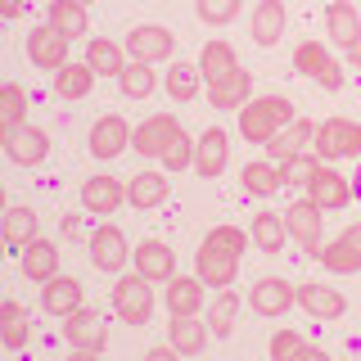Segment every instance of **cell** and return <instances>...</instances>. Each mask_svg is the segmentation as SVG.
I'll list each match as a JSON object with an SVG mask.
<instances>
[{
  "label": "cell",
  "mask_w": 361,
  "mask_h": 361,
  "mask_svg": "<svg viewBox=\"0 0 361 361\" xmlns=\"http://www.w3.org/2000/svg\"><path fill=\"white\" fill-rule=\"evenodd\" d=\"M298 118L293 113V104L285 95H262V99H248V104L240 109V135L248 145H267L276 131H285L289 122Z\"/></svg>",
  "instance_id": "obj_1"
},
{
  "label": "cell",
  "mask_w": 361,
  "mask_h": 361,
  "mask_svg": "<svg viewBox=\"0 0 361 361\" xmlns=\"http://www.w3.org/2000/svg\"><path fill=\"white\" fill-rule=\"evenodd\" d=\"M312 140H316V158H361V122L325 118L312 131Z\"/></svg>",
  "instance_id": "obj_2"
},
{
  "label": "cell",
  "mask_w": 361,
  "mask_h": 361,
  "mask_svg": "<svg viewBox=\"0 0 361 361\" xmlns=\"http://www.w3.org/2000/svg\"><path fill=\"white\" fill-rule=\"evenodd\" d=\"M113 312L127 325H145L154 316V289L140 271H135V276H122L118 285H113Z\"/></svg>",
  "instance_id": "obj_3"
},
{
  "label": "cell",
  "mask_w": 361,
  "mask_h": 361,
  "mask_svg": "<svg viewBox=\"0 0 361 361\" xmlns=\"http://www.w3.org/2000/svg\"><path fill=\"white\" fill-rule=\"evenodd\" d=\"M312 257L325 271H334V276H353V271H361V221H353L334 244H321Z\"/></svg>",
  "instance_id": "obj_4"
},
{
  "label": "cell",
  "mask_w": 361,
  "mask_h": 361,
  "mask_svg": "<svg viewBox=\"0 0 361 361\" xmlns=\"http://www.w3.org/2000/svg\"><path fill=\"white\" fill-rule=\"evenodd\" d=\"M293 68H298L302 77H312V82H321L325 90L343 86V68L330 59V50H325L321 41H302L298 50H293Z\"/></svg>",
  "instance_id": "obj_5"
},
{
  "label": "cell",
  "mask_w": 361,
  "mask_h": 361,
  "mask_svg": "<svg viewBox=\"0 0 361 361\" xmlns=\"http://www.w3.org/2000/svg\"><path fill=\"white\" fill-rule=\"evenodd\" d=\"M180 135V122L172 113H154V118H145L140 127L131 131V149L140 158H163V149Z\"/></svg>",
  "instance_id": "obj_6"
},
{
  "label": "cell",
  "mask_w": 361,
  "mask_h": 361,
  "mask_svg": "<svg viewBox=\"0 0 361 361\" xmlns=\"http://www.w3.org/2000/svg\"><path fill=\"white\" fill-rule=\"evenodd\" d=\"M172 50H176V37H172L167 27H158V23L131 27V37H127V54H131V63H158V59H167Z\"/></svg>",
  "instance_id": "obj_7"
},
{
  "label": "cell",
  "mask_w": 361,
  "mask_h": 361,
  "mask_svg": "<svg viewBox=\"0 0 361 361\" xmlns=\"http://www.w3.org/2000/svg\"><path fill=\"white\" fill-rule=\"evenodd\" d=\"M63 334H68V343L73 348H82V353H104V343H109V325H104V316L99 312H73L63 321Z\"/></svg>",
  "instance_id": "obj_8"
},
{
  "label": "cell",
  "mask_w": 361,
  "mask_h": 361,
  "mask_svg": "<svg viewBox=\"0 0 361 361\" xmlns=\"http://www.w3.org/2000/svg\"><path fill=\"white\" fill-rule=\"evenodd\" d=\"M27 59L37 63V68H50V73H59V68L68 63V37L59 27H32L27 32Z\"/></svg>",
  "instance_id": "obj_9"
},
{
  "label": "cell",
  "mask_w": 361,
  "mask_h": 361,
  "mask_svg": "<svg viewBox=\"0 0 361 361\" xmlns=\"http://www.w3.org/2000/svg\"><path fill=\"white\" fill-rule=\"evenodd\" d=\"M226 163H231V140H226L221 127H208L195 145V172L203 180H217L226 172Z\"/></svg>",
  "instance_id": "obj_10"
},
{
  "label": "cell",
  "mask_w": 361,
  "mask_h": 361,
  "mask_svg": "<svg viewBox=\"0 0 361 361\" xmlns=\"http://www.w3.org/2000/svg\"><path fill=\"white\" fill-rule=\"evenodd\" d=\"M307 199L321 212H338V208H348V199H353V180L338 176L334 167H321V172L312 176V185H307Z\"/></svg>",
  "instance_id": "obj_11"
},
{
  "label": "cell",
  "mask_w": 361,
  "mask_h": 361,
  "mask_svg": "<svg viewBox=\"0 0 361 361\" xmlns=\"http://www.w3.org/2000/svg\"><path fill=\"white\" fill-rule=\"evenodd\" d=\"M5 154L18 167H37L50 154V135L37 131V127H14V131H5Z\"/></svg>",
  "instance_id": "obj_12"
},
{
  "label": "cell",
  "mask_w": 361,
  "mask_h": 361,
  "mask_svg": "<svg viewBox=\"0 0 361 361\" xmlns=\"http://www.w3.org/2000/svg\"><path fill=\"white\" fill-rule=\"evenodd\" d=\"M122 149H131V127L122 113H109L90 127V154L95 158H118Z\"/></svg>",
  "instance_id": "obj_13"
},
{
  "label": "cell",
  "mask_w": 361,
  "mask_h": 361,
  "mask_svg": "<svg viewBox=\"0 0 361 361\" xmlns=\"http://www.w3.org/2000/svg\"><path fill=\"white\" fill-rule=\"evenodd\" d=\"M122 199H127V185L113 176H86L82 180V208L95 212V217H113Z\"/></svg>",
  "instance_id": "obj_14"
},
{
  "label": "cell",
  "mask_w": 361,
  "mask_h": 361,
  "mask_svg": "<svg viewBox=\"0 0 361 361\" xmlns=\"http://www.w3.org/2000/svg\"><path fill=\"white\" fill-rule=\"evenodd\" d=\"M285 226H289V235H293V240H298L302 248H307V253H316V248H321V226H325V217H321V208H316L312 199L289 203Z\"/></svg>",
  "instance_id": "obj_15"
},
{
  "label": "cell",
  "mask_w": 361,
  "mask_h": 361,
  "mask_svg": "<svg viewBox=\"0 0 361 361\" xmlns=\"http://www.w3.org/2000/svg\"><path fill=\"white\" fill-rule=\"evenodd\" d=\"M248 302H253V312L257 316H285L293 302V289H289V280H280V276H267V280H257L253 293H248Z\"/></svg>",
  "instance_id": "obj_16"
},
{
  "label": "cell",
  "mask_w": 361,
  "mask_h": 361,
  "mask_svg": "<svg viewBox=\"0 0 361 361\" xmlns=\"http://www.w3.org/2000/svg\"><path fill=\"white\" fill-rule=\"evenodd\" d=\"M127 240H122L118 226H99L95 235H90V262H95L99 271H122L127 267Z\"/></svg>",
  "instance_id": "obj_17"
},
{
  "label": "cell",
  "mask_w": 361,
  "mask_h": 361,
  "mask_svg": "<svg viewBox=\"0 0 361 361\" xmlns=\"http://www.w3.org/2000/svg\"><path fill=\"white\" fill-rule=\"evenodd\" d=\"M325 37H330L338 50H353L361 41V14L348 5V0H334V5L325 9Z\"/></svg>",
  "instance_id": "obj_18"
},
{
  "label": "cell",
  "mask_w": 361,
  "mask_h": 361,
  "mask_svg": "<svg viewBox=\"0 0 361 361\" xmlns=\"http://www.w3.org/2000/svg\"><path fill=\"white\" fill-rule=\"evenodd\" d=\"M131 257H135V271H140L149 285H154V280H172L176 276V253L163 240H145Z\"/></svg>",
  "instance_id": "obj_19"
},
{
  "label": "cell",
  "mask_w": 361,
  "mask_h": 361,
  "mask_svg": "<svg viewBox=\"0 0 361 361\" xmlns=\"http://www.w3.org/2000/svg\"><path fill=\"white\" fill-rule=\"evenodd\" d=\"M41 307L50 312V316H73V312H82V285H77L73 276H54V280H45V289H41Z\"/></svg>",
  "instance_id": "obj_20"
},
{
  "label": "cell",
  "mask_w": 361,
  "mask_h": 361,
  "mask_svg": "<svg viewBox=\"0 0 361 361\" xmlns=\"http://www.w3.org/2000/svg\"><path fill=\"white\" fill-rule=\"evenodd\" d=\"M203 280L199 276H172L167 280V289H163V302H167V312L172 316H195L203 307Z\"/></svg>",
  "instance_id": "obj_21"
},
{
  "label": "cell",
  "mask_w": 361,
  "mask_h": 361,
  "mask_svg": "<svg viewBox=\"0 0 361 361\" xmlns=\"http://www.w3.org/2000/svg\"><path fill=\"white\" fill-rule=\"evenodd\" d=\"M293 298H298V307H307L316 321H338L343 316V293L338 289H330V285H298L293 289Z\"/></svg>",
  "instance_id": "obj_22"
},
{
  "label": "cell",
  "mask_w": 361,
  "mask_h": 361,
  "mask_svg": "<svg viewBox=\"0 0 361 361\" xmlns=\"http://www.w3.org/2000/svg\"><path fill=\"white\" fill-rule=\"evenodd\" d=\"M235 271H240V257L217 253V248L199 244V280L208 289H231L235 285Z\"/></svg>",
  "instance_id": "obj_23"
},
{
  "label": "cell",
  "mask_w": 361,
  "mask_h": 361,
  "mask_svg": "<svg viewBox=\"0 0 361 361\" xmlns=\"http://www.w3.org/2000/svg\"><path fill=\"white\" fill-rule=\"evenodd\" d=\"M167 195H172V180H167L163 172H140L127 180V203L131 208H158V203H167Z\"/></svg>",
  "instance_id": "obj_24"
},
{
  "label": "cell",
  "mask_w": 361,
  "mask_h": 361,
  "mask_svg": "<svg viewBox=\"0 0 361 361\" xmlns=\"http://www.w3.org/2000/svg\"><path fill=\"white\" fill-rule=\"evenodd\" d=\"M199 73H203V82H208V86H217V82H226V77L240 73L231 41H221V37H217V41L203 45V54H199Z\"/></svg>",
  "instance_id": "obj_25"
},
{
  "label": "cell",
  "mask_w": 361,
  "mask_h": 361,
  "mask_svg": "<svg viewBox=\"0 0 361 361\" xmlns=\"http://www.w3.org/2000/svg\"><path fill=\"white\" fill-rule=\"evenodd\" d=\"M285 0H257V9H253V41L257 45H276L280 37H285Z\"/></svg>",
  "instance_id": "obj_26"
},
{
  "label": "cell",
  "mask_w": 361,
  "mask_h": 361,
  "mask_svg": "<svg viewBox=\"0 0 361 361\" xmlns=\"http://www.w3.org/2000/svg\"><path fill=\"white\" fill-rule=\"evenodd\" d=\"M312 131H316V122H307V118H293L285 131H276L267 140V154L276 158V163H289L293 154H302V145L312 140Z\"/></svg>",
  "instance_id": "obj_27"
},
{
  "label": "cell",
  "mask_w": 361,
  "mask_h": 361,
  "mask_svg": "<svg viewBox=\"0 0 361 361\" xmlns=\"http://www.w3.org/2000/svg\"><path fill=\"white\" fill-rule=\"evenodd\" d=\"M167 343H172L180 357H195V353L208 348V325L195 321V316H172V325H167Z\"/></svg>",
  "instance_id": "obj_28"
},
{
  "label": "cell",
  "mask_w": 361,
  "mask_h": 361,
  "mask_svg": "<svg viewBox=\"0 0 361 361\" xmlns=\"http://www.w3.org/2000/svg\"><path fill=\"white\" fill-rule=\"evenodd\" d=\"M23 276L27 280H54L59 276V248H54L50 240H32L27 248H23Z\"/></svg>",
  "instance_id": "obj_29"
},
{
  "label": "cell",
  "mask_w": 361,
  "mask_h": 361,
  "mask_svg": "<svg viewBox=\"0 0 361 361\" xmlns=\"http://www.w3.org/2000/svg\"><path fill=\"white\" fill-rule=\"evenodd\" d=\"M86 63L95 68V77H122V73H127V45H113L104 37H90Z\"/></svg>",
  "instance_id": "obj_30"
},
{
  "label": "cell",
  "mask_w": 361,
  "mask_h": 361,
  "mask_svg": "<svg viewBox=\"0 0 361 361\" xmlns=\"http://www.w3.org/2000/svg\"><path fill=\"white\" fill-rule=\"evenodd\" d=\"M90 86H95V68L90 63H63L54 73V95L59 99H86Z\"/></svg>",
  "instance_id": "obj_31"
},
{
  "label": "cell",
  "mask_w": 361,
  "mask_h": 361,
  "mask_svg": "<svg viewBox=\"0 0 361 361\" xmlns=\"http://www.w3.org/2000/svg\"><path fill=\"white\" fill-rule=\"evenodd\" d=\"M248 95H253V77H248L244 68H240L235 77H226V82L208 86V104H212V109H244Z\"/></svg>",
  "instance_id": "obj_32"
},
{
  "label": "cell",
  "mask_w": 361,
  "mask_h": 361,
  "mask_svg": "<svg viewBox=\"0 0 361 361\" xmlns=\"http://www.w3.org/2000/svg\"><path fill=\"white\" fill-rule=\"evenodd\" d=\"M32 240H41V221H37V212L32 208H9L5 212V244L9 248H27Z\"/></svg>",
  "instance_id": "obj_33"
},
{
  "label": "cell",
  "mask_w": 361,
  "mask_h": 361,
  "mask_svg": "<svg viewBox=\"0 0 361 361\" xmlns=\"http://www.w3.org/2000/svg\"><path fill=\"white\" fill-rule=\"evenodd\" d=\"M289 240V226H285V212H257L253 217V244L262 253H280Z\"/></svg>",
  "instance_id": "obj_34"
},
{
  "label": "cell",
  "mask_w": 361,
  "mask_h": 361,
  "mask_svg": "<svg viewBox=\"0 0 361 361\" xmlns=\"http://www.w3.org/2000/svg\"><path fill=\"white\" fill-rule=\"evenodd\" d=\"M50 27H59L63 37H86V5L82 0H50Z\"/></svg>",
  "instance_id": "obj_35"
},
{
  "label": "cell",
  "mask_w": 361,
  "mask_h": 361,
  "mask_svg": "<svg viewBox=\"0 0 361 361\" xmlns=\"http://www.w3.org/2000/svg\"><path fill=\"white\" fill-rule=\"evenodd\" d=\"M199 77H203V73H199L195 63H185V59L172 63V73H167V95H172L176 104L195 99V95H199Z\"/></svg>",
  "instance_id": "obj_36"
},
{
  "label": "cell",
  "mask_w": 361,
  "mask_h": 361,
  "mask_svg": "<svg viewBox=\"0 0 361 361\" xmlns=\"http://www.w3.org/2000/svg\"><path fill=\"white\" fill-rule=\"evenodd\" d=\"M244 190H248V195H257V199L276 195V190H280V167H271V163H248V167H244Z\"/></svg>",
  "instance_id": "obj_37"
},
{
  "label": "cell",
  "mask_w": 361,
  "mask_h": 361,
  "mask_svg": "<svg viewBox=\"0 0 361 361\" xmlns=\"http://www.w3.org/2000/svg\"><path fill=\"white\" fill-rule=\"evenodd\" d=\"M235 312H240V293H231V289H221V298L212 302V312H208V330L226 338L235 330Z\"/></svg>",
  "instance_id": "obj_38"
},
{
  "label": "cell",
  "mask_w": 361,
  "mask_h": 361,
  "mask_svg": "<svg viewBox=\"0 0 361 361\" xmlns=\"http://www.w3.org/2000/svg\"><path fill=\"white\" fill-rule=\"evenodd\" d=\"M118 82H122V95H131V99H149V95H154V86H158V77H154V68H149V63H127V73H122Z\"/></svg>",
  "instance_id": "obj_39"
},
{
  "label": "cell",
  "mask_w": 361,
  "mask_h": 361,
  "mask_svg": "<svg viewBox=\"0 0 361 361\" xmlns=\"http://www.w3.org/2000/svg\"><path fill=\"white\" fill-rule=\"evenodd\" d=\"M316 172H321L316 154H293L289 163H280V185H312Z\"/></svg>",
  "instance_id": "obj_40"
},
{
  "label": "cell",
  "mask_w": 361,
  "mask_h": 361,
  "mask_svg": "<svg viewBox=\"0 0 361 361\" xmlns=\"http://www.w3.org/2000/svg\"><path fill=\"white\" fill-rule=\"evenodd\" d=\"M0 113H5V131L23 127V113H27V90H23L18 82H9L5 90H0Z\"/></svg>",
  "instance_id": "obj_41"
},
{
  "label": "cell",
  "mask_w": 361,
  "mask_h": 361,
  "mask_svg": "<svg viewBox=\"0 0 361 361\" xmlns=\"http://www.w3.org/2000/svg\"><path fill=\"white\" fill-rule=\"evenodd\" d=\"M203 244H208V248H217V253L240 257L244 248H248V235L240 231V226H217V231H208V235H203Z\"/></svg>",
  "instance_id": "obj_42"
},
{
  "label": "cell",
  "mask_w": 361,
  "mask_h": 361,
  "mask_svg": "<svg viewBox=\"0 0 361 361\" xmlns=\"http://www.w3.org/2000/svg\"><path fill=\"white\" fill-rule=\"evenodd\" d=\"M163 167H167V172H185V167H195V140H190L185 131L163 149Z\"/></svg>",
  "instance_id": "obj_43"
},
{
  "label": "cell",
  "mask_w": 361,
  "mask_h": 361,
  "mask_svg": "<svg viewBox=\"0 0 361 361\" xmlns=\"http://www.w3.org/2000/svg\"><path fill=\"white\" fill-rule=\"evenodd\" d=\"M240 5H244V0H199V18L221 27V23H231L235 14H240Z\"/></svg>",
  "instance_id": "obj_44"
},
{
  "label": "cell",
  "mask_w": 361,
  "mask_h": 361,
  "mask_svg": "<svg viewBox=\"0 0 361 361\" xmlns=\"http://www.w3.org/2000/svg\"><path fill=\"white\" fill-rule=\"evenodd\" d=\"M298 348H302L298 330H276V334H271V361H289Z\"/></svg>",
  "instance_id": "obj_45"
},
{
  "label": "cell",
  "mask_w": 361,
  "mask_h": 361,
  "mask_svg": "<svg viewBox=\"0 0 361 361\" xmlns=\"http://www.w3.org/2000/svg\"><path fill=\"white\" fill-rule=\"evenodd\" d=\"M0 338H5V348H9V353H18V348L27 343V321H23V316H14V321H5V330H0Z\"/></svg>",
  "instance_id": "obj_46"
},
{
  "label": "cell",
  "mask_w": 361,
  "mask_h": 361,
  "mask_svg": "<svg viewBox=\"0 0 361 361\" xmlns=\"http://www.w3.org/2000/svg\"><path fill=\"white\" fill-rule=\"evenodd\" d=\"M289 361H330V357H325V348H312V343H302V348H298V353H293Z\"/></svg>",
  "instance_id": "obj_47"
},
{
  "label": "cell",
  "mask_w": 361,
  "mask_h": 361,
  "mask_svg": "<svg viewBox=\"0 0 361 361\" xmlns=\"http://www.w3.org/2000/svg\"><path fill=\"white\" fill-rule=\"evenodd\" d=\"M145 361H180V353L167 343V348H149V353H145Z\"/></svg>",
  "instance_id": "obj_48"
},
{
  "label": "cell",
  "mask_w": 361,
  "mask_h": 361,
  "mask_svg": "<svg viewBox=\"0 0 361 361\" xmlns=\"http://www.w3.org/2000/svg\"><path fill=\"white\" fill-rule=\"evenodd\" d=\"M0 14H5V18H14V14H23V0H0Z\"/></svg>",
  "instance_id": "obj_49"
},
{
  "label": "cell",
  "mask_w": 361,
  "mask_h": 361,
  "mask_svg": "<svg viewBox=\"0 0 361 361\" xmlns=\"http://www.w3.org/2000/svg\"><path fill=\"white\" fill-rule=\"evenodd\" d=\"M14 316H23L18 302H5V307H0V321H14Z\"/></svg>",
  "instance_id": "obj_50"
},
{
  "label": "cell",
  "mask_w": 361,
  "mask_h": 361,
  "mask_svg": "<svg viewBox=\"0 0 361 361\" xmlns=\"http://www.w3.org/2000/svg\"><path fill=\"white\" fill-rule=\"evenodd\" d=\"M68 361H99V353H82V348H73V357Z\"/></svg>",
  "instance_id": "obj_51"
},
{
  "label": "cell",
  "mask_w": 361,
  "mask_h": 361,
  "mask_svg": "<svg viewBox=\"0 0 361 361\" xmlns=\"http://www.w3.org/2000/svg\"><path fill=\"white\" fill-rule=\"evenodd\" d=\"M348 59H353V68H357V73H361V41L353 45V50H348Z\"/></svg>",
  "instance_id": "obj_52"
},
{
  "label": "cell",
  "mask_w": 361,
  "mask_h": 361,
  "mask_svg": "<svg viewBox=\"0 0 361 361\" xmlns=\"http://www.w3.org/2000/svg\"><path fill=\"white\" fill-rule=\"evenodd\" d=\"M353 199H361V167H357V176H353Z\"/></svg>",
  "instance_id": "obj_53"
},
{
  "label": "cell",
  "mask_w": 361,
  "mask_h": 361,
  "mask_svg": "<svg viewBox=\"0 0 361 361\" xmlns=\"http://www.w3.org/2000/svg\"><path fill=\"white\" fill-rule=\"evenodd\" d=\"M82 5H90V0H82Z\"/></svg>",
  "instance_id": "obj_54"
}]
</instances>
